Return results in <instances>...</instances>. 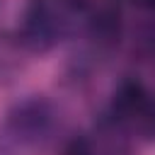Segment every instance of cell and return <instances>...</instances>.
<instances>
[{"mask_svg":"<svg viewBox=\"0 0 155 155\" xmlns=\"http://www.w3.org/2000/svg\"><path fill=\"white\" fill-rule=\"evenodd\" d=\"M56 121H58V111L48 97L27 94L5 111L2 131L10 140L19 145H36L53 133Z\"/></svg>","mask_w":155,"mask_h":155,"instance_id":"1","label":"cell"},{"mask_svg":"<svg viewBox=\"0 0 155 155\" xmlns=\"http://www.w3.org/2000/svg\"><path fill=\"white\" fill-rule=\"evenodd\" d=\"M68 12L58 7L56 0H27L17 39L31 53L51 51L68 29Z\"/></svg>","mask_w":155,"mask_h":155,"instance_id":"2","label":"cell"},{"mask_svg":"<svg viewBox=\"0 0 155 155\" xmlns=\"http://www.w3.org/2000/svg\"><path fill=\"white\" fill-rule=\"evenodd\" d=\"M87 39L97 53L114 51L124 39V12L119 0L92 2L87 10Z\"/></svg>","mask_w":155,"mask_h":155,"instance_id":"3","label":"cell"},{"mask_svg":"<svg viewBox=\"0 0 155 155\" xmlns=\"http://www.w3.org/2000/svg\"><path fill=\"white\" fill-rule=\"evenodd\" d=\"M153 92L145 87V82L136 75H126L111 92V99H109V107H107V116L119 124L121 128H126L128 133L133 131L138 116L143 114V109L148 107Z\"/></svg>","mask_w":155,"mask_h":155,"instance_id":"4","label":"cell"},{"mask_svg":"<svg viewBox=\"0 0 155 155\" xmlns=\"http://www.w3.org/2000/svg\"><path fill=\"white\" fill-rule=\"evenodd\" d=\"M63 155H92V138H90L87 133L73 136V138L65 143Z\"/></svg>","mask_w":155,"mask_h":155,"instance_id":"5","label":"cell"},{"mask_svg":"<svg viewBox=\"0 0 155 155\" xmlns=\"http://www.w3.org/2000/svg\"><path fill=\"white\" fill-rule=\"evenodd\" d=\"M136 7L145 10V12H155V0H131Z\"/></svg>","mask_w":155,"mask_h":155,"instance_id":"6","label":"cell"},{"mask_svg":"<svg viewBox=\"0 0 155 155\" xmlns=\"http://www.w3.org/2000/svg\"><path fill=\"white\" fill-rule=\"evenodd\" d=\"M0 155H5V153H2V148H0Z\"/></svg>","mask_w":155,"mask_h":155,"instance_id":"7","label":"cell"}]
</instances>
